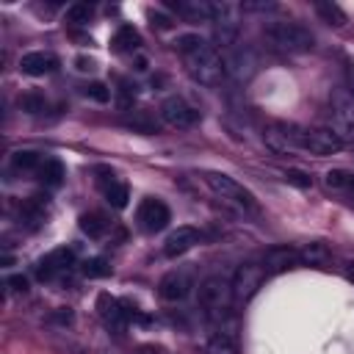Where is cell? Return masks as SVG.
I'll return each instance as SVG.
<instances>
[{"label":"cell","instance_id":"cell-1","mask_svg":"<svg viewBox=\"0 0 354 354\" xmlns=\"http://www.w3.org/2000/svg\"><path fill=\"white\" fill-rule=\"evenodd\" d=\"M263 39L268 42L271 50L277 53H288V55H299V53H310L316 47V36L310 28L299 25V23H268L263 28Z\"/></svg>","mask_w":354,"mask_h":354},{"label":"cell","instance_id":"cell-2","mask_svg":"<svg viewBox=\"0 0 354 354\" xmlns=\"http://www.w3.org/2000/svg\"><path fill=\"white\" fill-rule=\"evenodd\" d=\"M230 305H233V286L227 277L214 274L199 282V307L205 310L207 321L214 324L225 321L230 313Z\"/></svg>","mask_w":354,"mask_h":354},{"label":"cell","instance_id":"cell-3","mask_svg":"<svg viewBox=\"0 0 354 354\" xmlns=\"http://www.w3.org/2000/svg\"><path fill=\"white\" fill-rule=\"evenodd\" d=\"M186 66H188V75L199 86H207V89L219 86L227 78L225 75V58H222V53L214 45H202L199 50L188 53L186 55Z\"/></svg>","mask_w":354,"mask_h":354},{"label":"cell","instance_id":"cell-4","mask_svg":"<svg viewBox=\"0 0 354 354\" xmlns=\"http://www.w3.org/2000/svg\"><path fill=\"white\" fill-rule=\"evenodd\" d=\"M202 180H205V186L214 191L222 202L233 205L236 210H244V214H257L255 194L249 188H244L238 180H233L230 175H225V172H205Z\"/></svg>","mask_w":354,"mask_h":354},{"label":"cell","instance_id":"cell-5","mask_svg":"<svg viewBox=\"0 0 354 354\" xmlns=\"http://www.w3.org/2000/svg\"><path fill=\"white\" fill-rule=\"evenodd\" d=\"M332 108V133L343 141V144H354V94L346 86H338L329 97Z\"/></svg>","mask_w":354,"mask_h":354},{"label":"cell","instance_id":"cell-6","mask_svg":"<svg viewBox=\"0 0 354 354\" xmlns=\"http://www.w3.org/2000/svg\"><path fill=\"white\" fill-rule=\"evenodd\" d=\"M294 138L296 150H305L310 155H335L343 147V141L327 127H294Z\"/></svg>","mask_w":354,"mask_h":354},{"label":"cell","instance_id":"cell-7","mask_svg":"<svg viewBox=\"0 0 354 354\" xmlns=\"http://www.w3.org/2000/svg\"><path fill=\"white\" fill-rule=\"evenodd\" d=\"M266 268L260 263H241L230 279V286H233V302L236 305H246L260 288H263V282H266Z\"/></svg>","mask_w":354,"mask_h":354},{"label":"cell","instance_id":"cell-8","mask_svg":"<svg viewBox=\"0 0 354 354\" xmlns=\"http://www.w3.org/2000/svg\"><path fill=\"white\" fill-rule=\"evenodd\" d=\"M257 73V53L249 45H236L225 55V75L236 84H246Z\"/></svg>","mask_w":354,"mask_h":354},{"label":"cell","instance_id":"cell-9","mask_svg":"<svg viewBox=\"0 0 354 354\" xmlns=\"http://www.w3.org/2000/svg\"><path fill=\"white\" fill-rule=\"evenodd\" d=\"M238 14H241V6H233V3H214V25H216V45L219 47H236L238 45V31H241V23H238Z\"/></svg>","mask_w":354,"mask_h":354},{"label":"cell","instance_id":"cell-10","mask_svg":"<svg viewBox=\"0 0 354 354\" xmlns=\"http://www.w3.org/2000/svg\"><path fill=\"white\" fill-rule=\"evenodd\" d=\"M136 219H138V225H141V230H144V233H161L172 222V214H169L166 202L150 197V199H144L138 205Z\"/></svg>","mask_w":354,"mask_h":354},{"label":"cell","instance_id":"cell-11","mask_svg":"<svg viewBox=\"0 0 354 354\" xmlns=\"http://www.w3.org/2000/svg\"><path fill=\"white\" fill-rule=\"evenodd\" d=\"M161 119L169 125V127H177V130H188L199 122V111L191 108L183 97H169L164 100L161 105Z\"/></svg>","mask_w":354,"mask_h":354},{"label":"cell","instance_id":"cell-12","mask_svg":"<svg viewBox=\"0 0 354 354\" xmlns=\"http://www.w3.org/2000/svg\"><path fill=\"white\" fill-rule=\"evenodd\" d=\"M73 266H75V252L66 249V246H61V249L47 252V255L36 263V277H39V279H55V277H61V274H66V271H73Z\"/></svg>","mask_w":354,"mask_h":354},{"label":"cell","instance_id":"cell-13","mask_svg":"<svg viewBox=\"0 0 354 354\" xmlns=\"http://www.w3.org/2000/svg\"><path fill=\"white\" fill-rule=\"evenodd\" d=\"M166 9L188 23H214V3L207 0H166Z\"/></svg>","mask_w":354,"mask_h":354},{"label":"cell","instance_id":"cell-14","mask_svg":"<svg viewBox=\"0 0 354 354\" xmlns=\"http://www.w3.org/2000/svg\"><path fill=\"white\" fill-rule=\"evenodd\" d=\"M191 288H194V279L188 271H169L158 282V294L166 302H183L191 294Z\"/></svg>","mask_w":354,"mask_h":354},{"label":"cell","instance_id":"cell-15","mask_svg":"<svg viewBox=\"0 0 354 354\" xmlns=\"http://www.w3.org/2000/svg\"><path fill=\"white\" fill-rule=\"evenodd\" d=\"M260 266L266 268V274H279V271H288L294 266H302V255L294 246H271L263 255Z\"/></svg>","mask_w":354,"mask_h":354},{"label":"cell","instance_id":"cell-16","mask_svg":"<svg viewBox=\"0 0 354 354\" xmlns=\"http://www.w3.org/2000/svg\"><path fill=\"white\" fill-rule=\"evenodd\" d=\"M197 244H199V230L183 225V227H177L175 233H169V238H166V244H164V255H166V257H180V255H186L188 249H194Z\"/></svg>","mask_w":354,"mask_h":354},{"label":"cell","instance_id":"cell-17","mask_svg":"<svg viewBox=\"0 0 354 354\" xmlns=\"http://www.w3.org/2000/svg\"><path fill=\"white\" fill-rule=\"evenodd\" d=\"M263 141L268 144V150H274V153H291V150H296L294 125H282V122L268 125L263 130Z\"/></svg>","mask_w":354,"mask_h":354},{"label":"cell","instance_id":"cell-18","mask_svg":"<svg viewBox=\"0 0 354 354\" xmlns=\"http://www.w3.org/2000/svg\"><path fill=\"white\" fill-rule=\"evenodd\" d=\"M20 69H23L25 75H31V78H42V75L55 73V69H58V58L53 53H42V50L25 53L20 58Z\"/></svg>","mask_w":354,"mask_h":354},{"label":"cell","instance_id":"cell-19","mask_svg":"<svg viewBox=\"0 0 354 354\" xmlns=\"http://www.w3.org/2000/svg\"><path fill=\"white\" fill-rule=\"evenodd\" d=\"M122 125L130 127L133 133H144V136L161 133V122L155 119L153 111H127V114L122 116Z\"/></svg>","mask_w":354,"mask_h":354},{"label":"cell","instance_id":"cell-20","mask_svg":"<svg viewBox=\"0 0 354 354\" xmlns=\"http://www.w3.org/2000/svg\"><path fill=\"white\" fill-rule=\"evenodd\" d=\"M97 307H100V316L105 318V324L114 332H125V327H127V310H122V305L116 299H111L108 294H103L97 299Z\"/></svg>","mask_w":354,"mask_h":354},{"label":"cell","instance_id":"cell-21","mask_svg":"<svg viewBox=\"0 0 354 354\" xmlns=\"http://www.w3.org/2000/svg\"><path fill=\"white\" fill-rule=\"evenodd\" d=\"M324 183H327L329 191H335V194H340V197H346V199L354 202V175H351V172H346V169H332V172L324 175Z\"/></svg>","mask_w":354,"mask_h":354},{"label":"cell","instance_id":"cell-22","mask_svg":"<svg viewBox=\"0 0 354 354\" xmlns=\"http://www.w3.org/2000/svg\"><path fill=\"white\" fill-rule=\"evenodd\" d=\"M138 45H141V36L133 25H122L111 39V47L116 53H133V50H138Z\"/></svg>","mask_w":354,"mask_h":354},{"label":"cell","instance_id":"cell-23","mask_svg":"<svg viewBox=\"0 0 354 354\" xmlns=\"http://www.w3.org/2000/svg\"><path fill=\"white\" fill-rule=\"evenodd\" d=\"M316 14H318L327 25H335V28L346 25V14H343V9H340L338 3H332V0H318V3H316Z\"/></svg>","mask_w":354,"mask_h":354},{"label":"cell","instance_id":"cell-24","mask_svg":"<svg viewBox=\"0 0 354 354\" xmlns=\"http://www.w3.org/2000/svg\"><path fill=\"white\" fill-rule=\"evenodd\" d=\"M39 180H42L45 186H50V188H58V186L64 183V164L55 161V158L45 161V164L39 166Z\"/></svg>","mask_w":354,"mask_h":354},{"label":"cell","instance_id":"cell-25","mask_svg":"<svg viewBox=\"0 0 354 354\" xmlns=\"http://www.w3.org/2000/svg\"><path fill=\"white\" fill-rule=\"evenodd\" d=\"M81 230H84L89 238H103V236L108 233V222H105V216H100V214H84V216H81Z\"/></svg>","mask_w":354,"mask_h":354},{"label":"cell","instance_id":"cell-26","mask_svg":"<svg viewBox=\"0 0 354 354\" xmlns=\"http://www.w3.org/2000/svg\"><path fill=\"white\" fill-rule=\"evenodd\" d=\"M205 354H238V346H236V340L230 335L219 332V335H214V338L207 340Z\"/></svg>","mask_w":354,"mask_h":354},{"label":"cell","instance_id":"cell-27","mask_svg":"<svg viewBox=\"0 0 354 354\" xmlns=\"http://www.w3.org/2000/svg\"><path fill=\"white\" fill-rule=\"evenodd\" d=\"M299 255H302V263H307V266H324L329 260V249L324 244H318V241L299 249Z\"/></svg>","mask_w":354,"mask_h":354},{"label":"cell","instance_id":"cell-28","mask_svg":"<svg viewBox=\"0 0 354 354\" xmlns=\"http://www.w3.org/2000/svg\"><path fill=\"white\" fill-rule=\"evenodd\" d=\"M105 199H108V205L111 207H116V210H122L125 205H127V199H130V191H127V186L125 183H108L105 186Z\"/></svg>","mask_w":354,"mask_h":354},{"label":"cell","instance_id":"cell-29","mask_svg":"<svg viewBox=\"0 0 354 354\" xmlns=\"http://www.w3.org/2000/svg\"><path fill=\"white\" fill-rule=\"evenodd\" d=\"M12 166H14V169H23V172H31V169H36V172H39V166H42V155H39V153H34V150H20V153H14Z\"/></svg>","mask_w":354,"mask_h":354},{"label":"cell","instance_id":"cell-30","mask_svg":"<svg viewBox=\"0 0 354 354\" xmlns=\"http://www.w3.org/2000/svg\"><path fill=\"white\" fill-rule=\"evenodd\" d=\"M94 14V6L92 3H73V6H66V23H73V25H86Z\"/></svg>","mask_w":354,"mask_h":354},{"label":"cell","instance_id":"cell-31","mask_svg":"<svg viewBox=\"0 0 354 354\" xmlns=\"http://www.w3.org/2000/svg\"><path fill=\"white\" fill-rule=\"evenodd\" d=\"M84 274L89 279H100V277H108L111 274V266H108L105 257H92V260L84 263Z\"/></svg>","mask_w":354,"mask_h":354},{"label":"cell","instance_id":"cell-32","mask_svg":"<svg viewBox=\"0 0 354 354\" xmlns=\"http://www.w3.org/2000/svg\"><path fill=\"white\" fill-rule=\"evenodd\" d=\"M81 92H84L89 100H94V103H108V100H111V89H108L103 81H92V84H86Z\"/></svg>","mask_w":354,"mask_h":354},{"label":"cell","instance_id":"cell-33","mask_svg":"<svg viewBox=\"0 0 354 354\" xmlns=\"http://www.w3.org/2000/svg\"><path fill=\"white\" fill-rule=\"evenodd\" d=\"M202 45H205V39H202V36H197V34H183V36H177V39H175V50H180L183 55H188V53L199 50Z\"/></svg>","mask_w":354,"mask_h":354},{"label":"cell","instance_id":"cell-34","mask_svg":"<svg viewBox=\"0 0 354 354\" xmlns=\"http://www.w3.org/2000/svg\"><path fill=\"white\" fill-rule=\"evenodd\" d=\"M20 108L28 111V114H42L45 111V97L36 94V92H28V94L20 97Z\"/></svg>","mask_w":354,"mask_h":354},{"label":"cell","instance_id":"cell-35","mask_svg":"<svg viewBox=\"0 0 354 354\" xmlns=\"http://www.w3.org/2000/svg\"><path fill=\"white\" fill-rule=\"evenodd\" d=\"M136 84H130V81H122L119 84V105L122 108H130L133 105V100H136Z\"/></svg>","mask_w":354,"mask_h":354},{"label":"cell","instance_id":"cell-36","mask_svg":"<svg viewBox=\"0 0 354 354\" xmlns=\"http://www.w3.org/2000/svg\"><path fill=\"white\" fill-rule=\"evenodd\" d=\"M286 180L294 183V186H299V188H310V186H313L310 175H305V172H299V169H288V172H286Z\"/></svg>","mask_w":354,"mask_h":354},{"label":"cell","instance_id":"cell-37","mask_svg":"<svg viewBox=\"0 0 354 354\" xmlns=\"http://www.w3.org/2000/svg\"><path fill=\"white\" fill-rule=\"evenodd\" d=\"M6 286H9L12 291H17V294H25V291H28V279H25L23 274H14V277L6 279Z\"/></svg>","mask_w":354,"mask_h":354},{"label":"cell","instance_id":"cell-38","mask_svg":"<svg viewBox=\"0 0 354 354\" xmlns=\"http://www.w3.org/2000/svg\"><path fill=\"white\" fill-rule=\"evenodd\" d=\"M50 321H55V324H73V310H69V307H58L50 316Z\"/></svg>","mask_w":354,"mask_h":354},{"label":"cell","instance_id":"cell-39","mask_svg":"<svg viewBox=\"0 0 354 354\" xmlns=\"http://www.w3.org/2000/svg\"><path fill=\"white\" fill-rule=\"evenodd\" d=\"M241 12H277V3H241Z\"/></svg>","mask_w":354,"mask_h":354},{"label":"cell","instance_id":"cell-40","mask_svg":"<svg viewBox=\"0 0 354 354\" xmlns=\"http://www.w3.org/2000/svg\"><path fill=\"white\" fill-rule=\"evenodd\" d=\"M150 20H153V25H158V28H169V25H172V20L164 17V14H150Z\"/></svg>","mask_w":354,"mask_h":354},{"label":"cell","instance_id":"cell-41","mask_svg":"<svg viewBox=\"0 0 354 354\" xmlns=\"http://www.w3.org/2000/svg\"><path fill=\"white\" fill-rule=\"evenodd\" d=\"M75 64H78L81 73H92V69H94V61H92V58H78Z\"/></svg>","mask_w":354,"mask_h":354},{"label":"cell","instance_id":"cell-42","mask_svg":"<svg viewBox=\"0 0 354 354\" xmlns=\"http://www.w3.org/2000/svg\"><path fill=\"white\" fill-rule=\"evenodd\" d=\"M346 81H349V86H346V89L354 94V66H346Z\"/></svg>","mask_w":354,"mask_h":354},{"label":"cell","instance_id":"cell-43","mask_svg":"<svg viewBox=\"0 0 354 354\" xmlns=\"http://www.w3.org/2000/svg\"><path fill=\"white\" fill-rule=\"evenodd\" d=\"M343 271H346V277H349L351 282H354V260H349V263L343 266Z\"/></svg>","mask_w":354,"mask_h":354}]
</instances>
